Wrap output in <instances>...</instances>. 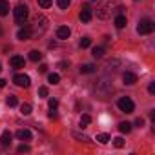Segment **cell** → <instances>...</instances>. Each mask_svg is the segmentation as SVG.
<instances>
[{
  "label": "cell",
  "instance_id": "4dcf8cb0",
  "mask_svg": "<svg viewBox=\"0 0 155 155\" xmlns=\"http://www.w3.org/2000/svg\"><path fill=\"white\" fill-rule=\"evenodd\" d=\"M38 95H40V97H48V88H46V86L38 88Z\"/></svg>",
  "mask_w": 155,
  "mask_h": 155
},
{
  "label": "cell",
  "instance_id": "f1b7e54d",
  "mask_svg": "<svg viewBox=\"0 0 155 155\" xmlns=\"http://www.w3.org/2000/svg\"><path fill=\"white\" fill-rule=\"evenodd\" d=\"M38 6L46 9V8H49V6H51V0H38Z\"/></svg>",
  "mask_w": 155,
  "mask_h": 155
},
{
  "label": "cell",
  "instance_id": "52a82bcc",
  "mask_svg": "<svg viewBox=\"0 0 155 155\" xmlns=\"http://www.w3.org/2000/svg\"><path fill=\"white\" fill-rule=\"evenodd\" d=\"M13 82H15L18 88H29V86H31V79H29L28 75H24V73H18V75H15Z\"/></svg>",
  "mask_w": 155,
  "mask_h": 155
},
{
  "label": "cell",
  "instance_id": "f546056e",
  "mask_svg": "<svg viewBox=\"0 0 155 155\" xmlns=\"http://www.w3.org/2000/svg\"><path fill=\"white\" fill-rule=\"evenodd\" d=\"M73 137H75V139H79V140H84V142H86V140H90V137H86V135H81V133H77V131L73 133Z\"/></svg>",
  "mask_w": 155,
  "mask_h": 155
},
{
  "label": "cell",
  "instance_id": "1f68e13d",
  "mask_svg": "<svg viewBox=\"0 0 155 155\" xmlns=\"http://www.w3.org/2000/svg\"><path fill=\"white\" fill-rule=\"evenodd\" d=\"M48 104H49V108H51V110H55V108L58 106V101H57V99H49V102H48Z\"/></svg>",
  "mask_w": 155,
  "mask_h": 155
},
{
  "label": "cell",
  "instance_id": "d590c367",
  "mask_svg": "<svg viewBox=\"0 0 155 155\" xmlns=\"http://www.w3.org/2000/svg\"><path fill=\"white\" fill-rule=\"evenodd\" d=\"M58 68H62V69H66V68H68V62H64V60H62V62H58Z\"/></svg>",
  "mask_w": 155,
  "mask_h": 155
},
{
  "label": "cell",
  "instance_id": "60d3db41",
  "mask_svg": "<svg viewBox=\"0 0 155 155\" xmlns=\"http://www.w3.org/2000/svg\"><path fill=\"white\" fill-rule=\"evenodd\" d=\"M91 2H95V0H91Z\"/></svg>",
  "mask_w": 155,
  "mask_h": 155
},
{
  "label": "cell",
  "instance_id": "2e32d148",
  "mask_svg": "<svg viewBox=\"0 0 155 155\" xmlns=\"http://www.w3.org/2000/svg\"><path fill=\"white\" fill-rule=\"evenodd\" d=\"M9 13V2L8 0H0V17H6Z\"/></svg>",
  "mask_w": 155,
  "mask_h": 155
},
{
  "label": "cell",
  "instance_id": "ac0fdd59",
  "mask_svg": "<svg viewBox=\"0 0 155 155\" xmlns=\"http://www.w3.org/2000/svg\"><path fill=\"white\" fill-rule=\"evenodd\" d=\"M97 140H99L101 144H108V142L111 140V137H110L108 133H99V135H97Z\"/></svg>",
  "mask_w": 155,
  "mask_h": 155
},
{
  "label": "cell",
  "instance_id": "8d00e7d4",
  "mask_svg": "<svg viewBox=\"0 0 155 155\" xmlns=\"http://www.w3.org/2000/svg\"><path fill=\"white\" fill-rule=\"evenodd\" d=\"M46 69H48V66H46V64H42V66H40V68H38V71H40V73H44V71H46Z\"/></svg>",
  "mask_w": 155,
  "mask_h": 155
},
{
  "label": "cell",
  "instance_id": "9a60e30c",
  "mask_svg": "<svg viewBox=\"0 0 155 155\" xmlns=\"http://www.w3.org/2000/svg\"><path fill=\"white\" fill-rule=\"evenodd\" d=\"M17 137H18L20 140H31L33 135H31L29 130H18V131H17Z\"/></svg>",
  "mask_w": 155,
  "mask_h": 155
},
{
  "label": "cell",
  "instance_id": "4fadbf2b",
  "mask_svg": "<svg viewBox=\"0 0 155 155\" xmlns=\"http://www.w3.org/2000/svg\"><path fill=\"white\" fill-rule=\"evenodd\" d=\"M11 139H13L11 131H4V133H2V137H0V142H2V146H4V148H8V146L11 144Z\"/></svg>",
  "mask_w": 155,
  "mask_h": 155
},
{
  "label": "cell",
  "instance_id": "74e56055",
  "mask_svg": "<svg viewBox=\"0 0 155 155\" xmlns=\"http://www.w3.org/2000/svg\"><path fill=\"white\" fill-rule=\"evenodd\" d=\"M49 119H57V113H55V110H51V111H49Z\"/></svg>",
  "mask_w": 155,
  "mask_h": 155
},
{
  "label": "cell",
  "instance_id": "4316f807",
  "mask_svg": "<svg viewBox=\"0 0 155 155\" xmlns=\"http://www.w3.org/2000/svg\"><path fill=\"white\" fill-rule=\"evenodd\" d=\"M18 104V101H17V97H13V95H9L8 97V106H11V108H15Z\"/></svg>",
  "mask_w": 155,
  "mask_h": 155
},
{
  "label": "cell",
  "instance_id": "7a4b0ae2",
  "mask_svg": "<svg viewBox=\"0 0 155 155\" xmlns=\"http://www.w3.org/2000/svg\"><path fill=\"white\" fill-rule=\"evenodd\" d=\"M29 29H31V38H38L48 29V18L44 15H35L29 24Z\"/></svg>",
  "mask_w": 155,
  "mask_h": 155
},
{
  "label": "cell",
  "instance_id": "ba28073f",
  "mask_svg": "<svg viewBox=\"0 0 155 155\" xmlns=\"http://www.w3.org/2000/svg\"><path fill=\"white\" fill-rule=\"evenodd\" d=\"M79 17H81V20H82L84 24H88V22L91 20V8H90V4H84V6H82Z\"/></svg>",
  "mask_w": 155,
  "mask_h": 155
},
{
  "label": "cell",
  "instance_id": "7c38bea8",
  "mask_svg": "<svg viewBox=\"0 0 155 155\" xmlns=\"http://www.w3.org/2000/svg\"><path fill=\"white\" fill-rule=\"evenodd\" d=\"M9 62H11L13 68H24V64H26L24 57H18V55H13V57L9 58Z\"/></svg>",
  "mask_w": 155,
  "mask_h": 155
},
{
  "label": "cell",
  "instance_id": "9c48e42d",
  "mask_svg": "<svg viewBox=\"0 0 155 155\" xmlns=\"http://www.w3.org/2000/svg\"><path fill=\"white\" fill-rule=\"evenodd\" d=\"M122 81H124V84H126V86H133V84L137 82V75H135V73H131V71H126V73L122 75Z\"/></svg>",
  "mask_w": 155,
  "mask_h": 155
},
{
  "label": "cell",
  "instance_id": "8fae6325",
  "mask_svg": "<svg viewBox=\"0 0 155 155\" xmlns=\"http://www.w3.org/2000/svg\"><path fill=\"white\" fill-rule=\"evenodd\" d=\"M69 35H71V29H69L68 26H60V28L57 29V37H58L60 40H66V38H69Z\"/></svg>",
  "mask_w": 155,
  "mask_h": 155
},
{
  "label": "cell",
  "instance_id": "cb8c5ba5",
  "mask_svg": "<svg viewBox=\"0 0 155 155\" xmlns=\"http://www.w3.org/2000/svg\"><path fill=\"white\" fill-rule=\"evenodd\" d=\"M20 113L22 115H29L31 113V104H22L20 106Z\"/></svg>",
  "mask_w": 155,
  "mask_h": 155
},
{
  "label": "cell",
  "instance_id": "e0dca14e",
  "mask_svg": "<svg viewBox=\"0 0 155 155\" xmlns=\"http://www.w3.org/2000/svg\"><path fill=\"white\" fill-rule=\"evenodd\" d=\"M29 58H31L33 62H38V60L42 58V53H40L38 49H33V51H29Z\"/></svg>",
  "mask_w": 155,
  "mask_h": 155
},
{
  "label": "cell",
  "instance_id": "d6a6232c",
  "mask_svg": "<svg viewBox=\"0 0 155 155\" xmlns=\"http://www.w3.org/2000/svg\"><path fill=\"white\" fill-rule=\"evenodd\" d=\"M18 151H20V153H24V151H29V146H28V144H20V146H18Z\"/></svg>",
  "mask_w": 155,
  "mask_h": 155
},
{
  "label": "cell",
  "instance_id": "603a6c76",
  "mask_svg": "<svg viewBox=\"0 0 155 155\" xmlns=\"http://www.w3.org/2000/svg\"><path fill=\"white\" fill-rule=\"evenodd\" d=\"M102 55H104V48H102V46L93 48V57H95V58H101Z\"/></svg>",
  "mask_w": 155,
  "mask_h": 155
},
{
  "label": "cell",
  "instance_id": "836d02e7",
  "mask_svg": "<svg viewBox=\"0 0 155 155\" xmlns=\"http://www.w3.org/2000/svg\"><path fill=\"white\" fill-rule=\"evenodd\" d=\"M148 91H150V93H151V95H153V93H155V82H151V84H150V86H148Z\"/></svg>",
  "mask_w": 155,
  "mask_h": 155
},
{
  "label": "cell",
  "instance_id": "44dd1931",
  "mask_svg": "<svg viewBox=\"0 0 155 155\" xmlns=\"http://www.w3.org/2000/svg\"><path fill=\"white\" fill-rule=\"evenodd\" d=\"M119 130H120L122 133H130V131H131V124H130V122H120V124H119Z\"/></svg>",
  "mask_w": 155,
  "mask_h": 155
},
{
  "label": "cell",
  "instance_id": "3957f363",
  "mask_svg": "<svg viewBox=\"0 0 155 155\" xmlns=\"http://www.w3.org/2000/svg\"><path fill=\"white\" fill-rule=\"evenodd\" d=\"M28 6L26 4H18L17 8H15V22L17 24H26V20H28Z\"/></svg>",
  "mask_w": 155,
  "mask_h": 155
},
{
  "label": "cell",
  "instance_id": "e575fe53",
  "mask_svg": "<svg viewBox=\"0 0 155 155\" xmlns=\"http://www.w3.org/2000/svg\"><path fill=\"white\" fill-rule=\"evenodd\" d=\"M142 124H144L142 119H137V120H135V126H137V128H142Z\"/></svg>",
  "mask_w": 155,
  "mask_h": 155
},
{
  "label": "cell",
  "instance_id": "d6986e66",
  "mask_svg": "<svg viewBox=\"0 0 155 155\" xmlns=\"http://www.w3.org/2000/svg\"><path fill=\"white\" fill-rule=\"evenodd\" d=\"M95 71V66L93 64H84L81 66V73H93Z\"/></svg>",
  "mask_w": 155,
  "mask_h": 155
},
{
  "label": "cell",
  "instance_id": "7402d4cb",
  "mask_svg": "<svg viewBox=\"0 0 155 155\" xmlns=\"http://www.w3.org/2000/svg\"><path fill=\"white\" fill-rule=\"evenodd\" d=\"M48 81H49V84H58L60 77H58L57 73H49V75H48Z\"/></svg>",
  "mask_w": 155,
  "mask_h": 155
},
{
  "label": "cell",
  "instance_id": "30bf717a",
  "mask_svg": "<svg viewBox=\"0 0 155 155\" xmlns=\"http://www.w3.org/2000/svg\"><path fill=\"white\" fill-rule=\"evenodd\" d=\"M17 37H18L20 40H29V38H31V29H29V26L20 28V29H18V33H17Z\"/></svg>",
  "mask_w": 155,
  "mask_h": 155
},
{
  "label": "cell",
  "instance_id": "ffe728a7",
  "mask_svg": "<svg viewBox=\"0 0 155 155\" xmlns=\"http://www.w3.org/2000/svg\"><path fill=\"white\" fill-rule=\"evenodd\" d=\"M90 122H91V117H90V115H82V117H81V120H79L81 128H86Z\"/></svg>",
  "mask_w": 155,
  "mask_h": 155
},
{
  "label": "cell",
  "instance_id": "5bb4252c",
  "mask_svg": "<svg viewBox=\"0 0 155 155\" xmlns=\"http://www.w3.org/2000/svg\"><path fill=\"white\" fill-rule=\"evenodd\" d=\"M126 24H128V20H126V17H124L122 13H119V15L115 17V26H117L119 29H122V28H126Z\"/></svg>",
  "mask_w": 155,
  "mask_h": 155
},
{
  "label": "cell",
  "instance_id": "7bdbcfd3",
  "mask_svg": "<svg viewBox=\"0 0 155 155\" xmlns=\"http://www.w3.org/2000/svg\"><path fill=\"white\" fill-rule=\"evenodd\" d=\"M0 69H2V68H0Z\"/></svg>",
  "mask_w": 155,
  "mask_h": 155
},
{
  "label": "cell",
  "instance_id": "83f0119b",
  "mask_svg": "<svg viewBox=\"0 0 155 155\" xmlns=\"http://www.w3.org/2000/svg\"><path fill=\"white\" fill-rule=\"evenodd\" d=\"M90 46H91V38L84 37V38L81 40V48H90Z\"/></svg>",
  "mask_w": 155,
  "mask_h": 155
},
{
  "label": "cell",
  "instance_id": "6da1fadb",
  "mask_svg": "<svg viewBox=\"0 0 155 155\" xmlns=\"http://www.w3.org/2000/svg\"><path fill=\"white\" fill-rule=\"evenodd\" d=\"M115 11H119V13L122 11V8L117 4V0H102L97 8V17L101 20H108L111 17V13H115Z\"/></svg>",
  "mask_w": 155,
  "mask_h": 155
},
{
  "label": "cell",
  "instance_id": "8992f818",
  "mask_svg": "<svg viewBox=\"0 0 155 155\" xmlns=\"http://www.w3.org/2000/svg\"><path fill=\"white\" fill-rule=\"evenodd\" d=\"M117 106H119V110L124 111V113H131V111L135 110V104H133V101H131L130 97H122V99H119Z\"/></svg>",
  "mask_w": 155,
  "mask_h": 155
},
{
  "label": "cell",
  "instance_id": "f35d334b",
  "mask_svg": "<svg viewBox=\"0 0 155 155\" xmlns=\"http://www.w3.org/2000/svg\"><path fill=\"white\" fill-rule=\"evenodd\" d=\"M4 86H6V81H4V79H0V88H4Z\"/></svg>",
  "mask_w": 155,
  "mask_h": 155
},
{
  "label": "cell",
  "instance_id": "b9f144b4",
  "mask_svg": "<svg viewBox=\"0 0 155 155\" xmlns=\"http://www.w3.org/2000/svg\"><path fill=\"white\" fill-rule=\"evenodd\" d=\"M135 2H137V0H135Z\"/></svg>",
  "mask_w": 155,
  "mask_h": 155
},
{
  "label": "cell",
  "instance_id": "484cf974",
  "mask_svg": "<svg viewBox=\"0 0 155 155\" xmlns=\"http://www.w3.org/2000/svg\"><path fill=\"white\" fill-rule=\"evenodd\" d=\"M57 4L60 9H68V6L71 4V0H57Z\"/></svg>",
  "mask_w": 155,
  "mask_h": 155
},
{
  "label": "cell",
  "instance_id": "ab89813d",
  "mask_svg": "<svg viewBox=\"0 0 155 155\" xmlns=\"http://www.w3.org/2000/svg\"><path fill=\"white\" fill-rule=\"evenodd\" d=\"M0 37H2V28H0Z\"/></svg>",
  "mask_w": 155,
  "mask_h": 155
},
{
  "label": "cell",
  "instance_id": "d4e9b609",
  "mask_svg": "<svg viewBox=\"0 0 155 155\" xmlns=\"http://www.w3.org/2000/svg\"><path fill=\"white\" fill-rule=\"evenodd\" d=\"M113 144H115V148H124L126 142H124L122 137H115V139H113Z\"/></svg>",
  "mask_w": 155,
  "mask_h": 155
},
{
  "label": "cell",
  "instance_id": "5b68a950",
  "mask_svg": "<svg viewBox=\"0 0 155 155\" xmlns=\"http://www.w3.org/2000/svg\"><path fill=\"white\" fill-rule=\"evenodd\" d=\"M151 31H153V22L150 18H142L137 26V33L139 35H150Z\"/></svg>",
  "mask_w": 155,
  "mask_h": 155
},
{
  "label": "cell",
  "instance_id": "277c9868",
  "mask_svg": "<svg viewBox=\"0 0 155 155\" xmlns=\"http://www.w3.org/2000/svg\"><path fill=\"white\" fill-rule=\"evenodd\" d=\"M95 90H97V93H101L102 97H106L108 93H111V90H113V82L108 81V79H101V81L95 84Z\"/></svg>",
  "mask_w": 155,
  "mask_h": 155
}]
</instances>
